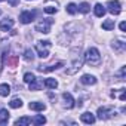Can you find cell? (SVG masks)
<instances>
[{
	"label": "cell",
	"instance_id": "obj_1",
	"mask_svg": "<svg viewBox=\"0 0 126 126\" xmlns=\"http://www.w3.org/2000/svg\"><path fill=\"white\" fill-rule=\"evenodd\" d=\"M83 61H85V58H83V55L80 53V47H79V49H74V50H73V61H71V64H70V68L65 70V73H67V74H74V73H77V71L82 68V65H83Z\"/></svg>",
	"mask_w": 126,
	"mask_h": 126
},
{
	"label": "cell",
	"instance_id": "obj_2",
	"mask_svg": "<svg viewBox=\"0 0 126 126\" xmlns=\"http://www.w3.org/2000/svg\"><path fill=\"white\" fill-rule=\"evenodd\" d=\"M83 58L91 67H98L101 64V53L96 47H89L86 50V53L83 55Z\"/></svg>",
	"mask_w": 126,
	"mask_h": 126
},
{
	"label": "cell",
	"instance_id": "obj_3",
	"mask_svg": "<svg viewBox=\"0 0 126 126\" xmlns=\"http://www.w3.org/2000/svg\"><path fill=\"white\" fill-rule=\"evenodd\" d=\"M50 42L49 40H39L36 43V50L40 58H47L49 56V49H50Z\"/></svg>",
	"mask_w": 126,
	"mask_h": 126
},
{
	"label": "cell",
	"instance_id": "obj_4",
	"mask_svg": "<svg viewBox=\"0 0 126 126\" xmlns=\"http://www.w3.org/2000/svg\"><path fill=\"white\" fill-rule=\"evenodd\" d=\"M52 24H53V19L52 18H46V19H43V21H40V22L36 24V31L47 34V33H50V25Z\"/></svg>",
	"mask_w": 126,
	"mask_h": 126
},
{
	"label": "cell",
	"instance_id": "obj_5",
	"mask_svg": "<svg viewBox=\"0 0 126 126\" xmlns=\"http://www.w3.org/2000/svg\"><path fill=\"white\" fill-rule=\"evenodd\" d=\"M98 119H101V120H105V119H110V117H113L116 113H114V110H113V107H99L98 108Z\"/></svg>",
	"mask_w": 126,
	"mask_h": 126
},
{
	"label": "cell",
	"instance_id": "obj_6",
	"mask_svg": "<svg viewBox=\"0 0 126 126\" xmlns=\"http://www.w3.org/2000/svg\"><path fill=\"white\" fill-rule=\"evenodd\" d=\"M107 11L113 15H119L120 11H122V5L120 2H117V0H110V2L107 3Z\"/></svg>",
	"mask_w": 126,
	"mask_h": 126
},
{
	"label": "cell",
	"instance_id": "obj_7",
	"mask_svg": "<svg viewBox=\"0 0 126 126\" xmlns=\"http://www.w3.org/2000/svg\"><path fill=\"white\" fill-rule=\"evenodd\" d=\"M36 16V12H31V11H24L21 15H19V21L22 24H30Z\"/></svg>",
	"mask_w": 126,
	"mask_h": 126
},
{
	"label": "cell",
	"instance_id": "obj_8",
	"mask_svg": "<svg viewBox=\"0 0 126 126\" xmlns=\"http://www.w3.org/2000/svg\"><path fill=\"white\" fill-rule=\"evenodd\" d=\"M62 65H64V62H62V61H59V62H56V64L46 65V67H43V65H39V67H37V70H39V71H45V73H47V71L58 70V68H59V67H62Z\"/></svg>",
	"mask_w": 126,
	"mask_h": 126
},
{
	"label": "cell",
	"instance_id": "obj_9",
	"mask_svg": "<svg viewBox=\"0 0 126 126\" xmlns=\"http://www.w3.org/2000/svg\"><path fill=\"white\" fill-rule=\"evenodd\" d=\"M12 27H14V19L12 18H6V19L0 21V30L2 31H9Z\"/></svg>",
	"mask_w": 126,
	"mask_h": 126
},
{
	"label": "cell",
	"instance_id": "obj_10",
	"mask_svg": "<svg viewBox=\"0 0 126 126\" xmlns=\"http://www.w3.org/2000/svg\"><path fill=\"white\" fill-rule=\"evenodd\" d=\"M62 99H64V105L67 108H73L74 107V98L71 96V94L64 92V94H62Z\"/></svg>",
	"mask_w": 126,
	"mask_h": 126
},
{
	"label": "cell",
	"instance_id": "obj_11",
	"mask_svg": "<svg viewBox=\"0 0 126 126\" xmlns=\"http://www.w3.org/2000/svg\"><path fill=\"white\" fill-rule=\"evenodd\" d=\"M80 119H82V122L83 123H86V125H92V123H95V120H96V117L92 114V113H83L82 116H80Z\"/></svg>",
	"mask_w": 126,
	"mask_h": 126
},
{
	"label": "cell",
	"instance_id": "obj_12",
	"mask_svg": "<svg viewBox=\"0 0 126 126\" xmlns=\"http://www.w3.org/2000/svg\"><path fill=\"white\" fill-rule=\"evenodd\" d=\"M80 82L83 85H95L96 83V77L95 76H91V74H83L82 79H80Z\"/></svg>",
	"mask_w": 126,
	"mask_h": 126
},
{
	"label": "cell",
	"instance_id": "obj_13",
	"mask_svg": "<svg viewBox=\"0 0 126 126\" xmlns=\"http://www.w3.org/2000/svg\"><path fill=\"white\" fill-rule=\"evenodd\" d=\"M28 107H30V110H34V111H43V110L46 108V105H45L43 102H37V101L30 102Z\"/></svg>",
	"mask_w": 126,
	"mask_h": 126
},
{
	"label": "cell",
	"instance_id": "obj_14",
	"mask_svg": "<svg viewBox=\"0 0 126 126\" xmlns=\"http://www.w3.org/2000/svg\"><path fill=\"white\" fill-rule=\"evenodd\" d=\"M94 12H95V15H96L98 18H102V16L105 15V8H104L101 3H96L95 8H94Z\"/></svg>",
	"mask_w": 126,
	"mask_h": 126
},
{
	"label": "cell",
	"instance_id": "obj_15",
	"mask_svg": "<svg viewBox=\"0 0 126 126\" xmlns=\"http://www.w3.org/2000/svg\"><path fill=\"white\" fill-rule=\"evenodd\" d=\"M9 120V111L6 108H2L0 110V125H6Z\"/></svg>",
	"mask_w": 126,
	"mask_h": 126
},
{
	"label": "cell",
	"instance_id": "obj_16",
	"mask_svg": "<svg viewBox=\"0 0 126 126\" xmlns=\"http://www.w3.org/2000/svg\"><path fill=\"white\" fill-rule=\"evenodd\" d=\"M45 86H46L47 89H56V88H58V82H56L55 79L49 77V79L45 80Z\"/></svg>",
	"mask_w": 126,
	"mask_h": 126
},
{
	"label": "cell",
	"instance_id": "obj_17",
	"mask_svg": "<svg viewBox=\"0 0 126 126\" xmlns=\"http://www.w3.org/2000/svg\"><path fill=\"white\" fill-rule=\"evenodd\" d=\"M11 94V86L8 83L0 85V96H8Z\"/></svg>",
	"mask_w": 126,
	"mask_h": 126
},
{
	"label": "cell",
	"instance_id": "obj_18",
	"mask_svg": "<svg viewBox=\"0 0 126 126\" xmlns=\"http://www.w3.org/2000/svg\"><path fill=\"white\" fill-rule=\"evenodd\" d=\"M31 123V119L30 117H21V119H16L15 120V125L16 126H27Z\"/></svg>",
	"mask_w": 126,
	"mask_h": 126
},
{
	"label": "cell",
	"instance_id": "obj_19",
	"mask_svg": "<svg viewBox=\"0 0 126 126\" xmlns=\"http://www.w3.org/2000/svg\"><path fill=\"white\" fill-rule=\"evenodd\" d=\"M77 11L82 12V14H88V12L91 11V5L86 3V2H83V3H80V5L77 6Z\"/></svg>",
	"mask_w": 126,
	"mask_h": 126
},
{
	"label": "cell",
	"instance_id": "obj_20",
	"mask_svg": "<svg viewBox=\"0 0 126 126\" xmlns=\"http://www.w3.org/2000/svg\"><path fill=\"white\" fill-rule=\"evenodd\" d=\"M43 86V82H39L37 79H34L30 83V91H40V88Z\"/></svg>",
	"mask_w": 126,
	"mask_h": 126
},
{
	"label": "cell",
	"instance_id": "obj_21",
	"mask_svg": "<svg viewBox=\"0 0 126 126\" xmlns=\"http://www.w3.org/2000/svg\"><path fill=\"white\" fill-rule=\"evenodd\" d=\"M102 28L107 30V31L114 30V21H113V19H107V21H104V22H102Z\"/></svg>",
	"mask_w": 126,
	"mask_h": 126
},
{
	"label": "cell",
	"instance_id": "obj_22",
	"mask_svg": "<svg viewBox=\"0 0 126 126\" xmlns=\"http://www.w3.org/2000/svg\"><path fill=\"white\" fill-rule=\"evenodd\" d=\"M9 105L12 108H21L22 107V101H21V98H12V101L9 102Z\"/></svg>",
	"mask_w": 126,
	"mask_h": 126
},
{
	"label": "cell",
	"instance_id": "obj_23",
	"mask_svg": "<svg viewBox=\"0 0 126 126\" xmlns=\"http://www.w3.org/2000/svg\"><path fill=\"white\" fill-rule=\"evenodd\" d=\"M31 122H33L34 125H45V123H46V117H45V116H40V114H37V116H36V117H34Z\"/></svg>",
	"mask_w": 126,
	"mask_h": 126
},
{
	"label": "cell",
	"instance_id": "obj_24",
	"mask_svg": "<svg viewBox=\"0 0 126 126\" xmlns=\"http://www.w3.org/2000/svg\"><path fill=\"white\" fill-rule=\"evenodd\" d=\"M65 11H67V14L74 15V14L77 12V6H76L74 3H68V5H67V8H65Z\"/></svg>",
	"mask_w": 126,
	"mask_h": 126
},
{
	"label": "cell",
	"instance_id": "obj_25",
	"mask_svg": "<svg viewBox=\"0 0 126 126\" xmlns=\"http://www.w3.org/2000/svg\"><path fill=\"white\" fill-rule=\"evenodd\" d=\"M24 58H25L27 61H33V59H34V52H33L31 49H27V50L24 52Z\"/></svg>",
	"mask_w": 126,
	"mask_h": 126
},
{
	"label": "cell",
	"instance_id": "obj_26",
	"mask_svg": "<svg viewBox=\"0 0 126 126\" xmlns=\"http://www.w3.org/2000/svg\"><path fill=\"white\" fill-rule=\"evenodd\" d=\"M113 49L122 52V50L125 49V43H123V42H114V43H113Z\"/></svg>",
	"mask_w": 126,
	"mask_h": 126
},
{
	"label": "cell",
	"instance_id": "obj_27",
	"mask_svg": "<svg viewBox=\"0 0 126 126\" xmlns=\"http://www.w3.org/2000/svg\"><path fill=\"white\" fill-rule=\"evenodd\" d=\"M34 79H36V77H34V74H31V73H25V74H24V82H25V83H31Z\"/></svg>",
	"mask_w": 126,
	"mask_h": 126
},
{
	"label": "cell",
	"instance_id": "obj_28",
	"mask_svg": "<svg viewBox=\"0 0 126 126\" xmlns=\"http://www.w3.org/2000/svg\"><path fill=\"white\" fill-rule=\"evenodd\" d=\"M43 11H45L46 14H55V12L58 11V8H56V5H55V6H46Z\"/></svg>",
	"mask_w": 126,
	"mask_h": 126
},
{
	"label": "cell",
	"instance_id": "obj_29",
	"mask_svg": "<svg viewBox=\"0 0 126 126\" xmlns=\"http://www.w3.org/2000/svg\"><path fill=\"white\" fill-rule=\"evenodd\" d=\"M125 73H126V68L122 67L120 71H119V80H125Z\"/></svg>",
	"mask_w": 126,
	"mask_h": 126
},
{
	"label": "cell",
	"instance_id": "obj_30",
	"mask_svg": "<svg viewBox=\"0 0 126 126\" xmlns=\"http://www.w3.org/2000/svg\"><path fill=\"white\" fill-rule=\"evenodd\" d=\"M8 3H9L11 6H18V3H19V0H8Z\"/></svg>",
	"mask_w": 126,
	"mask_h": 126
},
{
	"label": "cell",
	"instance_id": "obj_31",
	"mask_svg": "<svg viewBox=\"0 0 126 126\" xmlns=\"http://www.w3.org/2000/svg\"><path fill=\"white\" fill-rule=\"evenodd\" d=\"M120 101H125L126 99V95H125V89H120Z\"/></svg>",
	"mask_w": 126,
	"mask_h": 126
},
{
	"label": "cell",
	"instance_id": "obj_32",
	"mask_svg": "<svg viewBox=\"0 0 126 126\" xmlns=\"http://www.w3.org/2000/svg\"><path fill=\"white\" fill-rule=\"evenodd\" d=\"M119 27H120V30H122V31H126V22H125V21H122Z\"/></svg>",
	"mask_w": 126,
	"mask_h": 126
},
{
	"label": "cell",
	"instance_id": "obj_33",
	"mask_svg": "<svg viewBox=\"0 0 126 126\" xmlns=\"http://www.w3.org/2000/svg\"><path fill=\"white\" fill-rule=\"evenodd\" d=\"M0 14H2V11H0Z\"/></svg>",
	"mask_w": 126,
	"mask_h": 126
},
{
	"label": "cell",
	"instance_id": "obj_34",
	"mask_svg": "<svg viewBox=\"0 0 126 126\" xmlns=\"http://www.w3.org/2000/svg\"><path fill=\"white\" fill-rule=\"evenodd\" d=\"M0 2H2V0H0Z\"/></svg>",
	"mask_w": 126,
	"mask_h": 126
}]
</instances>
